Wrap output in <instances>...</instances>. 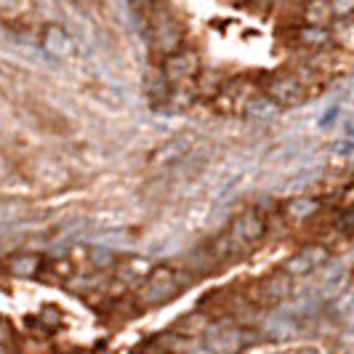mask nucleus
<instances>
[{"label":"nucleus","instance_id":"1","mask_svg":"<svg viewBox=\"0 0 354 354\" xmlns=\"http://www.w3.org/2000/svg\"><path fill=\"white\" fill-rule=\"evenodd\" d=\"M144 17L155 53L168 56L187 43V30L165 0H144Z\"/></svg>","mask_w":354,"mask_h":354},{"label":"nucleus","instance_id":"2","mask_svg":"<svg viewBox=\"0 0 354 354\" xmlns=\"http://www.w3.org/2000/svg\"><path fill=\"white\" fill-rule=\"evenodd\" d=\"M290 290H293V274L288 269H277L243 288V299L248 309H272L283 304L290 296Z\"/></svg>","mask_w":354,"mask_h":354},{"label":"nucleus","instance_id":"3","mask_svg":"<svg viewBox=\"0 0 354 354\" xmlns=\"http://www.w3.org/2000/svg\"><path fill=\"white\" fill-rule=\"evenodd\" d=\"M259 93H261V80H253L250 75H234L218 86V91L208 99V104L224 115H245L248 104Z\"/></svg>","mask_w":354,"mask_h":354},{"label":"nucleus","instance_id":"4","mask_svg":"<svg viewBox=\"0 0 354 354\" xmlns=\"http://www.w3.org/2000/svg\"><path fill=\"white\" fill-rule=\"evenodd\" d=\"M181 285H184L181 272L174 269V266H158V269H152L144 277V283L139 285V290L133 293L136 309H149V306L165 304L181 290Z\"/></svg>","mask_w":354,"mask_h":354},{"label":"nucleus","instance_id":"5","mask_svg":"<svg viewBox=\"0 0 354 354\" xmlns=\"http://www.w3.org/2000/svg\"><path fill=\"white\" fill-rule=\"evenodd\" d=\"M261 91L277 106H299L312 96V91L306 88V83L299 77V72L293 67L264 72L261 75Z\"/></svg>","mask_w":354,"mask_h":354},{"label":"nucleus","instance_id":"6","mask_svg":"<svg viewBox=\"0 0 354 354\" xmlns=\"http://www.w3.org/2000/svg\"><path fill=\"white\" fill-rule=\"evenodd\" d=\"M160 75H162L171 86H197V80L203 77V62H200V53L184 43V46L176 48L174 53L162 56Z\"/></svg>","mask_w":354,"mask_h":354},{"label":"nucleus","instance_id":"7","mask_svg":"<svg viewBox=\"0 0 354 354\" xmlns=\"http://www.w3.org/2000/svg\"><path fill=\"white\" fill-rule=\"evenodd\" d=\"M328 261V248L325 245H309V248L299 250L290 261H288V272L293 274V277H304V274H309V272H315L317 266H322Z\"/></svg>","mask_w":354,"mask_h":354},{"label":"nucleus","instance_id":"8","mask_svg":"<svg viewBox=\"0 0 354 354\" xmlns=\"http://www.w3.org/2000/svg\"><path fill=\"white\" fill-rule=\"evenodd\" d=\"M46 261L48 259H43L37 253H14L3 261V269L14 277H40L46 269Z\"/></svg>","mask_w":354,"mask_h":354},{"label":"nucleus","instance_id":"9","mask_svg":"<svg viewBox=\"0 0 354 354\" xmlns=\"http://www.w3.org/2000/svg\"><path fill=\"white\" fill-rule=\"evenodd\" d=\"M299 21L301 24H315V27H330L336 21V17H333L328 0H304Z\"/></svg>","mask_w":354,"mask_h":354},{"label":"nucleus","instance_id":"10","mask_svg":"<svg viewBox=\"0 0 354 354\" xmlns=\"http://www.w3.org/2000/svg\"><path fill=\"white\" fill-rule=\"evenodd\" d=\"M317 211H319V200H315V197H296V200L285 203V208H280L283 218L290 221V224H304L306 218L317 216Z\"/></svg>","mask_w":354,"mask_h":354},{"label":"nucleus","instance_id":"11","mask_svg":"<svg viewBox=\"0 0 354 354\" xmlns=\"http://www.w3.org/2000/svg\"><path fill=\"white\" fill-rule=\"evenodd\" d=\"M32 17V3L30 0H0V19L8 24H24Z\"/></svg>","mask_w":354,"mask_h":354},{"label":"nucleus","instance_id":"12","mask_svg":"<svg viewBox=\"0 0 354 354\" xmlns=\"http://www.w3.org/2000/svg\"><path fill=\"white\" fill-rule=\"evenodd\" d=\"M43 48L51 56H56V59H62L64 53H70V37H67V32L62 27L48 24L46 32H43Z\"/></svg>","mask_w":354,"mask_h":354},{"label":"nucleus","instance_id":"13","mask_svg":"<svg viewBox=\"0 0 354 354\" xmlns=\"http://www.w3.org/2000/svg\"><path fill=\"white\" fill-rule=\"evenodd\" d=\"M330 11L336 19H352L354 17V0H328Z\"/></svg>","mask_w":354,"mask_h":354},{"label":"nucleus","instance_id":"14","mask_svg":"<svg viewBox=\"0 0 354 354\" xmlns=\"http://www.w3.org/2000/svg\"><path fill=\"white\" fill-rule=\"evenodd\" d=\"M37 322H40V328H46V330H53L59 322H62V315L53 309V306H46L43 312H40V317H37Z\"/></svg>","mask_w":354,"mask_h":354},{"label":"nucleus","instance_id":"15","mask_svg":"<svg viewBox=\"0 0 354 354\" xmlns=\"http://www.w3.org/2000/svg\"><path fill=\"white\" fill-rule=\"evenodd\" d=\"M248 3L253 6V8H259V11H269V8H272L277 0H248Z\"/></svg>","mask_w":354,"mask_h":354}]
</instances>
